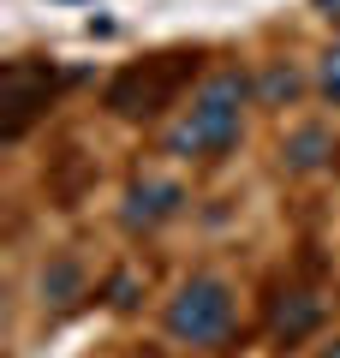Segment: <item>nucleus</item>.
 I'll list each match as a JSON object with an SVG mask.
<instances>
[{"mask_svg": "<svg viewBox=\"0 0 340 358\" xmlns=\"http://www.w3.org/2000/svg\"><path fill=\"white\" fill-rule=\"evenodd\" d=\"M316 13H323V18H334V24H340V0H316Z\"/></svg>", "mask_w": 340, "mask_h": 358, "instance_id": "obj_11", "label": "nucleus"}, {"mask_svg": "<svg viewBox=\"0 0 340 358\" xmlns=\"http://www.w3.org/2000/svg\"><path fill=\"white\" fill-rule=\"evenodd\" d=\"M233 329V287L215 275H191L173 299H167V334L185 346H221Z\"/></svg>", "mask_w": 340, "mask_h": 358, "instance_id": "obj_3", "label": "nucleus"}, {"mask_svg": "<svg viewBox=\"0 0 340 358\" xmlns=\"http://www.w3.org/2000/svg\"><path fill=\"white\" fill-rule=\"evenodd\" d=\"M323 358H340V346H334V352H323Z\"/></svg>", "mask_w": 340, "mask_h": 358, "instance_id": "obj_12", "label": "nucleus"}, {"mask_svg": "<svg viewBox=\"0 0 340 358\" xmlns=\"http://www.w3.org/2000/svg\"><path fill=\"white\" fill-rule=\"evenodd\" d=\"M299 90H304V78L292 72V66H269V72L257 78V96H263L269 108H287V102H299Z\"/></svg>", "mask_w": 340, "mask_h": 358, "instance_id": "obj_9", "label": "nucleus"}, {"mask_svg": "<svg viewBox=\"0 0 340 358\" xmlns=\"http://www.w3.org/2000/svg\"><path fill=\"white\" fill-rule=\"evenodd\" d=\"M316 90H323L328 102L340 108V48H328V54H323V66H316Z\"/></svg>", "mask_w": 340, "mask_h": 358, "instance_id": "obj_10", "label": "nucleus"}, {"mask_svg": "<svg viewBox=\"0 0 340 358\" xmlns=\"http://www.w3.org/2000/svg\"><path fill=\"white\" fill-rule=\"evenodd\" d=\"M54 90H60V72L42 60H6L0 66V138L18 143L42 114H48Z\"/></svg>", "mask_w": 340, "mask_h": 358, "instance_id": "obj_4", "label": "nucleus"}, {"mask_svg": "<svg viewBox=\"0 0 340 358\" xmlns=\"http://www.w3.org/2000/svg\"><path fill=\"white\" fill-rule=\"evenodd\" d=\"M316 322H323V299H316V293H287L275 305V322H269V329H275L281 346H299Z\"/></svg>", "mask_w": 340, "mask_h": 358, "instance_id": "obj_6", "label": "nucleus"}, {"mask_svg": "<svg viewBox=\"0 0 340 358\" xmlns=\"http://www.w3.org/2000/svg\"><path fill=\"white\" fill-rule=\"evenodd\" d=\"M78 293H84V268H78L72 257H60V263H48V268H42V299H48L54 310L78 305Z\"/></svg>", "mask_w": 340, "mask_h": 358, "instance_id": "obj_7", "label": "nucleus"}, {"mask_svg": "<svg viewBox=\"0 0 340 358\" xmlns=\"http://www.w3.org/2000/svg\"><path fill=\"white\" fill-rule=\"evenodd\" d=\"M251 78L245 72H215L209 84L191 96V108H185V120H179L173 131H167V155H221V150H233L239 143V131H245V102H251Z\"/></svg>", "mask_w": 340, "mask_h": 358, "instance_id": "obj_1", "label": "nucleus"}, {"mask_svg": "<svg viewBox=\"0 0 340 358\" xmlns=\"http://www.w3.org/2000/svg\"><path fill=\"white\" fill-rule=\"evenodd\" d=\"M179 203H185V192L173 179H138L126 192V227H162L179 215Z\"/></svg>", "mask_w": 340, "mask_h": 358, "instance_id": "obj_5", "label": "nucleus"}, {"mask_svg": "<svg viewBox=\"0 0 340 358\" xmlns=\"http://www.w3.org/2000/svg\"><path fill=\"white\" fill-rule=\"evenodd\" d=\"M197 48H167V54H150V60H132L108 78L101 90V108L120 120H155L179 102V90L197 78Z\"/></svg>", "mask_w": 340, "mask_h": 358, "instance_id": "obj_2", "label": "nucleus"}, {"mask_svg": "<svg viewBox=\"0 0 340 358\" xmlns=\"http://www.w3.org/2000/svg\"><path fill=\"white\" fill-rule=\"evenodd\" d=\"M328 150H334V143H328L323 126H299V131L287 138V167H292V173H311V167L328 162Z\"/></svg>", "mask_w": 340, "mask_h": 358, "instance_id": "obj_8", "label": "nucleus"}]
</instances>
